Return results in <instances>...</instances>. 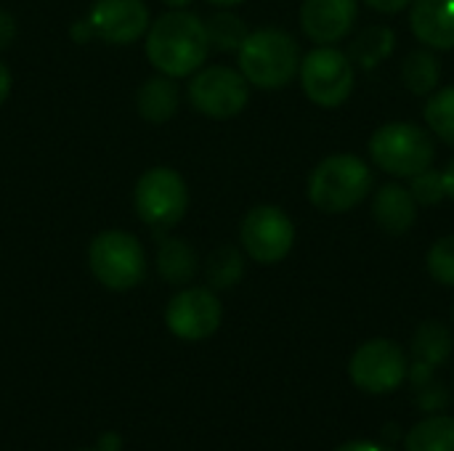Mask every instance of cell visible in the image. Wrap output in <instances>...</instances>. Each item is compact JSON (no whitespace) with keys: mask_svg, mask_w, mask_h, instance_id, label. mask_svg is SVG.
<instances>
[{"mask_svg":"<svg viewBox=\"0 0 454 451\" xmlns=\"http://www.w3.org/2000/svg\"><path fill=\"white\" fill-rule=\"evenodd\" d=\"M138 114L146 120V122H168L170 117H176L178 112V104H181V96H178V88L173 85V77H152L141 85L138 90Z\"/></svg>","mask_w":454,"mask_h":451,"instance_id":"e0dca14e","label":"cell"},{"mask_svg":"<svg viewBox=\"0 0 454 451\" xmlns=\"http://www.w3.org/2000/svg\"><path fill=\"white\" fill-rule=\"evenodd\" d=\"M412 401H415V407H418L420 412H426V415H439V412H444V409L450 407L452 396H450V391H447L444 383L431 380L428 385H423V388L415 391V399H412Z\"/></svg>","mask_w":454,"mask_h":451,"instance_id":"4316f807","label":"cell"},{"mask_svg":"<svg viewBox=\"0 0 454 451\" xmlns=\"http://www.w3.org/2000/svg\"><path fill=\"white\" fill-rule=\"evenodd\" d=\"M442 80V61L431 48H415L402 64V82L415 96H431Z\"/></svg>","mask_w":454,"mask_h":451,"instance_id":"d6986e66","label":"cell"},{"mask_svg":"<svg viewBox=\"0 0 454 451\" xmlns=\"http://www.w3.org/2000/svg\"><path fill=\"white\" fill-rule=\"evenodd\" d=\"M410 191L415 197L418 205H426V207H434V205H442L447 199L444 194V181H442V170L436 167H428L418 175L410 178Z\"/></svg>","mask_w":454,"mask_h":451,"instance_id":"484cf974","label":"cell"},{"mask_svg":"<svg viewBox=\"0 0 454 451\" xmlns=\"http://www.w3.org/2000/svg\"><path fill=\"white\" fill-rule=\"evenodd\" d=\"M213 5H218V8H234V5H239V3H245V0H210Z\"/></svg>","mask_w":454,"mask_h":451,"instance_id":"e575fe53","label":"cell"},{"mask_svg":"<svg viewBox=\"0 0 454 451\" xmlns=\"http://www.w3.org/2000/svg\"><path fill=\"white\" fill-rule=\"evenodd\" d=\"M372 11L383 13V16H391V13H402L410 8L412 0H364Z\"/></svg>","mask_w":454,"mask_h":451,"instance_id":"f546056e","label":"cell"},{"mask_svg":"<svg viewBox=\"0 0 454 451\" xmlns=\"http://www.w3.org/2000/svg\"><path fill=\"white\" fill-rule=\"evenodd\" d=\"M93 37L112 45L136 43L149 29V8L141 0H96L85 16Z\"/></svg>","mask_w":454,"mask_h":451,"instance_id":"7c38bea8","label":"cell"},{"mask_svg":"<svg viewBox=\"0 0 454 451\" xmlns=\"http://www.w3.org/2000/svg\"><path fill=\"white\" fill-rule=\"evenodd\" d=\"M423 117H426L431 136H436L439 141H444L454 149V85L436 88L428 96Z\"/></svg>","mask_w":454,"mask_h":451,"instance_id":"7402d4cb","label":"cell"},{"mask_svg":"<svg viewBox=\"0 0 454 451\" xmlns=\"http://www.w3.org/2000/svg\"><path fill=\"white\" fill-rule=\"evenodd\" d=\"M165 5H170V8H186L192 0H162Z\"/></svg>","mask_w":454,"mask_h":451,"instance_id":"d590c367","label":"cell"},{"mask_svg":"<svg viewBox=\"0 0 454 451\" xmlns=\"http://www.w3.org/2000/svg\"><path fill=\"white\" fill-rule=\"evenodd\" d=\"M372 167L348 152L330 154L325 157L309 175V202L327 213V215H340L362 205L372 194Z\"/></svg>","mask_w":454,"mask_h":451,"instance_id":"7a4b0ae2","label":"cell"},{"mask_svg":"<svg viewBox=\"0 0 454 451\" xmlns=\"http://www.w3.org/2000/svg\"><path fill=\"white\" fill-rule=\"evenodd\" d=\"M239 239L247 258H253L261 266H274L293 253L295 223L282 207L258 205L242 218Z\"/></svg>","mask_w":454,"mask_h":451,"instance_id":"9c48e42d","label":"cell"},{"mask_svg":"<svg viewBox=\"0 0 454 451\" xmlns=\"http://www.w3.org/2000/svg\"><path fill=\"white\" fill-rule=\"evenodd\" d=\"M426 268H428L434 282H439L444 287H454V234L436 239L428 247Z\"/></svg>","mask_w":454,"mask_h":451,"instance_id":"d4e9b609","label":"cell"},{"mask_svg":"<svg viewBox=\"0 0 454 451\" xmlns=\"http://www.w3.org/2000/svg\"><path fill=\"white\" fill-rule=\"evenodd\" d=\"M356 16L359 0H303L301 29L317 45H335L351 35Z\"/></svg>","mask_w":454,"mask_h":451,"instance_id":"4fadbf2b","label":"cell"},{"mask_svg":"<svg viewBox=\"0 0 454 451\" xmlns=\"http://www.w3.org/2000/svg\"><path fill=\"white\" fill-rule=\"evenodd\" d=\"M335 451H394L383 444H375V441H348L343 447H338Z\"/></svg>","mask_w":454,"mask_h":451,"instance_id":"4dcf8cb0","label":"cell"},{"mask_svg":"<svg viewBox=\"0 0 454 451\" xmlns=\"http://www.w3.org/2000/svg\"><path fill=\"white\" fill-rule=\"evenodd\" d=\"M8 93H11V72H8V66L0 61V106H3V101L8 98Z\"/></svg>","mask_w":454,"mask_h":451,"instance_id":"836d02e7","label":"cell"},{"mask_svg":"<svg viewBox=\"0 0 454 451\" xmlns=\"http://www.w3.org/2000/svg\"><path fill=\"white\" fill-rule=\"evenodd\" d=\"M301 58L303 56L298 40L277 27L250 32L237 51L239 72L253 88L261 90H279L290 80H295Z\"/></svg>","mask_w":454,"mask_h":451,"instance_id":"3957f363","label":"cell"},{"mask_svg":"<svg viewBox=\"0 0 454 451\" xmlns=\"http://www.w3.org/2000/svg\"><path fill=\"white\" fill-rule=\"evenodd\" d=\"M372 221L391 237H404L418 221V202L410 186L399 181L383 183L372 197Z\"/></svg>","mask_w":454,"mask_h":451,"instance_id":"9a60e30c","label":"cell"},{"mask_svg":"<svg viewBox=\"0 0 454 451\" xmlns=\"http://www.w3.org/2000/svg\"><path fill=\"white\" fill-rule=\"evenodd\" d=\"M192 106L213 120L237 117L250 101V82L239 69L231 66H205L197 69L189 82Z\"/></svg>","mask_w":454,"mask_h":451,"instance_id":"30bf717a","label":"cell"},{"mask_svg":"<svg viewBox=\"0 0 454 451\" xmlns=\"http://www.w3.org/2000/svg\"><path fill=\"white\" fill-rule=\"evenodd\" d=\"M122 449V441H120V436L117 433H104L101 439H98V451H120Z\"/></svg>","mask_w":454,"mask_h":451,"instance_id":"d6a6232c","label":"cell"},{"mask_svg":"<svg viewBox=\"0 0 454 451\" xmlns=\"http://www.w3.org/2000/svg\"><path fill=\"white\" fill-rule=\"evenodd\" d=\"M452 324H454V306H452Z\"/></svg>","mask_w":454,"mask_h":451,"instance_id":"8d00e7d4","label":"cell"},{"mask_svg":"<svg viewBox=\"0 0 454 451\" xmlns=\"http://www.w3.org/2000/svg\"><path fill=\"white\" fill-rule=\"evenodd\" d=\"M407 372H410V362L404 348L388 338H375L362 343L348 362L351 383L370 396L394 393L407 380Z\"/></svg>","mask_w":454,"mask_h":451,"instance_id":"ba28073f","label":"cell"},{"mask_svg":"<svg viewBox=\"0 0 454 451\" xmlns=\"http://www.w3.org/2000/svg\"><path fill=\"white\" fill-rule=\"evenodd\" d=\"M88 266L98 284L114 292H125L144 282L146 253L133 234L109 229L93 237L88 247Z\"/></svg>","mask_w":454,"mask_h":451,"instance_id":"8992f818","label":"cell"},{"mask_svg":"<svg viewBox=\"0 0 454 451\" xmlns=\"http://www.w3.org/2000/svg\"><path fill=\"white\" fill-rule=\"evenodd\" d=\"M205 29H207L210 48H218V51H239V45H242L245 37L250 35L245 19H239V16L231 13V11H218V13H213V16L205 21Z\"/></svg>","mask_w":454,"mask_h":451,"instance_id":"cb8c5ba5","label":"cell"},{"mask_svg":"<svg viewBox=\"0 0 454 451\" xmlns=\"http://www.w3.org/2000/svg\"><path fill=\"white\" fill-rule=\"evenodd\" d=\"M407 451H454V417L439 412L423 417L407 436Z\"/></svg>","mask_w":454,"mask_h":451,"instance_id":"ffe728a7","label":"cell"},{"mask_svg":"<svg viewBox=\"0 0 454 451\" xmlns=\"http://www.w3.org/2000/svg\"><path fill=\"white\" fill-rule=\"evenodd\" d=\"M410 29L431 51H454V0H412Z\"/></svg>","mask_w":454,"mask_h":451,"instance_id":"5bb4252c","label":"cell"},{"mask_svg":"<svg viewBox=\"0 0 454 451\" xmlns=\"http://www.w3.org/2000/svg\"><path fill=\"white\" fill-rule=\"evenodd\" d=\"M13 40H16V19L0 8V51L8 48Z\"/></svg>","mask_w":454,"mask_h":451,"instance_id":"f1b7e54d","label":"cell"},{"mask_svg":"<svg viewBox=\"0 0 454 451\" xmlns=\"http://www.w3.org/2000/svg\"><path fill=\"white\" fill-rule=\"evenodd\" d=\"M210 53L205 21L197 13L173 8L146 29V58L165 77H189L202 69Z\"/></svg>","mask_w":454,"mask_h":451,"instance_id":"6da1fadb","label":"cell"},{"mask_svg":"<svg viewBox=\"0 0 454 451\" xmlns=\"http://www.w3.org/2000/svg\"><path fill=\"white\" fill-rule=\"evenodd\" d=\"M205 276H207L213 290H231V287H237L242 282V276H245V255L237 247H231V245L218 247L207 258Z\"/></svg>","mask_w":454,"mask_h":451,"instance_id":"603a6c76","label":"cell"},{"mask_svg":"<svg viewBox=\"0 0 454 451\" xmlns=\"http://www.w3.org/2000/svg\"><path fill=\"white\" fill-rule=\"evenodd\" d=\"M136 213L152 229H173L189 210V186L173 167H149L136 183Z\"/></svg>","mask_w":454,"mask_h":451,"instance_id":"52a82bcc","label":"cell"},{"mask_svg":"<svg viewBox=\"0 0 454 451\" xmlns=\"http://www.w3.org/2000/svg\"><path fill=\"white\" fill-rule=\"evenodd\" d=\"M298 80L311 104L322 109H338L354 93L356 66L346 51L335 45H317L301 58Z\"/></svg>","mask_w":454,"mask_h":451,"instance_id":"5b68a950","label":"cell"},{"mask_svg":"<svg viewBox=\"0 0 454 451\" xmlns=\"http://www.w3.org/2000/svg\"><path fill=\"white\" fill-rule=\"evenodd\" d=\"M434 375H436L434 367H428V364H423V362H412V364H410V372H407V380L412 383V391H418V388L428 385L431 380H436Z\"/></svg>","mask_w":454,"mask_h":451,"instance_id":"83f0119b","label":"cell"},{"mask_svg":"<svg viewBox=\"0 0 454 451\" xmlns=\"http://www.w3.org/2000/svg\"><path fill=\"white\" fill-rule=\"evenodd\" d=\"M394 48H396V32L388 24H370L351 37L346 53L354 61V66L375 69L394 53Z\"/></svg>","mask_w":454,"mask_h":451,"instance_id":"2e32d148","label":"cell"},{"mask_svg":"<svg viewBox=\"0 0 454 451\" xmlns=\"http://www.w3.org/2000/svg\"><path fill=\"white\" fill-rule=\"evenodd\" d=\"M370 159L378 170L388 173L391 178H412L436 159V144L431 130L415 122H386L370 136Z\"/></svg>","mask_w":454,"mask_h":451,"instance_id":"277c9868","label":"cell"},{"mask_svg":"<svg viewBox=\"0 0 454 451\" xmlns=\"http://www.w3.org/2000/svg\"><path fill=\"white\" fill-rule=\"evenodd\" d=\"M223 322V306L207 287H192L181 290L165 308V324L168 330L186 343L207 340L218 332Z\"/></svg>","mask_w":454,"mask_h":451,"instance_id":"8fae6325","label":"cell"},{"mask_svg":"<svg viewBox=\"0 0 454 451\" xmlns=\"http://www.w3.org/2000/svg\"><path fill=\"white\" fill-rule=\"evenodd\" d=\"M157 271L168 284H186L197 274V253L184 239H162L157 250Z\"/></svg>","mask_w":454,"mask_h":451,"instance_id":"44dd1931","label":"cell"},{"mask_svg":"<svg viewBox=\"0 0 454 451\" xmlns=\"http://www.w3.org/2000/svg\"><path fill=\"white\" fill-rule=\"evenodd\" d=\"M452 351L454 335L444 322L426 319L412 335V356H415V362H423V364H428L434 369L444 367L450 362Z\"/></svg>","mask_w":454,"mask_h":451,"instance_id":"ac0fdd59","label":"cell"},{"mask_svg":"<svg viewBox=\"0 0 454 451\" xmlns=\"http://www.w3.org/2000/svg\"><path fill=\"white\" fill-rule=\"evenodd\" d=\"M442 181H444V194H447V199H452L454 202V157L447 162V167L442 170Z\"/></svg>","mask_w":454,"mask_h":451,"instance_id":"1f68e13d","label":"cell"}]
</instances>
